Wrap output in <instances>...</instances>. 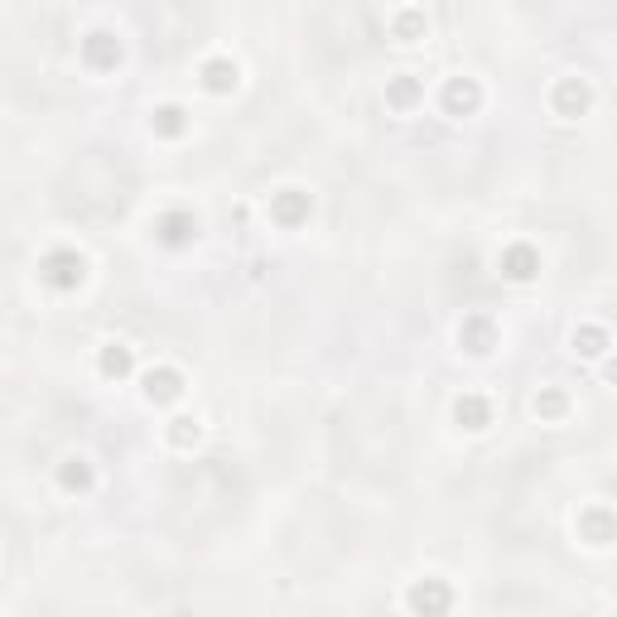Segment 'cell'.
Wrapping results in <instances>:
<instances>
[{
	"label": "cell",
	"mask_w": 617,
	"mask_h": 617,
	"mask_svg": "<svg viewBox=\"0 0 617 617\" xmlns=\"http://www.w3.org/2000/svg\"><path fill=\"white\" fill-rule=\"evenodd\" d=\"M83 270H87V260L77 256V251H49V256L39 260V275L54 289H77V285H83Z\"/></svg>",
	"instance_id": "1"
},
{
	"label": "cell",
	"mask_w": 617,
	"mask_h": 617,
	"mask_svg": "<svg viewBox=\"0 0 617 617\" xmlns=\"http://www.w3.org/2000/svg\"><path fill=\"white\" fill-rule=\"evenodd\" d=\"M497 266H502L506 280H535V275H540V251H535V246H526V241H512L497 256Z\"/></svg>",
	"instance_id": "2"
},
{
	"label": "cell",
	"mask_w": 617,
	"mask_h": 617,
	"mask_svg": "<svg viewBox=\"0 0 617 617\" xmlns=\"http://www.w3.org/2000/svg\"><path fill=\"white\" fill-rule=\"evenodd\" d=\"M550 102H554V112H560V116H583V112H589V102H593V92H589L583 77H560Z\"/></svg>",
	"instance_id": "3"
},
{
	"label": "cell",
	"mask_w": 617,
	"mask_h": 617,
	"mask_svg": "<svg viewBox=\"0 0 617 617\" xmlns=\"http://www.w3.org/2000/svg\"><path fill=\"white\" fill-rule=\"evenodd\" d=\"M579 535L589 540V545H612L617 540V516L608 506H589V512L579 516Z\"/></svg>",
	"instance_id": "4"
},
{
	"label": "cell",
	"mask_w": 617,
	"mask_h": 617,
	"mask_svg": "<svg viewBox=\"0 0 617 617\" xmlns=\"http://www.w3.org/2000/svg\"><path fill=\"white\" fill-rule=\"evenodd\" d=\"M270 218L280 222V227H299L304 218H308V193H299V189H280L270 198Z\"/></svg>",
	"instance_id": "5"
},
{
	"label": "cell",
	"mask_w": 617,
	"mask_h": 617,
	"mask_svg": "<svg viewBox=\"0 0 617 617\" xmlns=\"http://www.w3.org/2000/svg\"><path fill=\"white\" fill-rule=\"evenodd\" d=\"M406 603H410L415 612H444V608L454 603V593L444 589V579H425V583H415V589H410Z\"/></svg>",
	"instance_id": "6"
},
{
	"label": "cell",
	"mask_w": 617,
	"mask_h": 617,
	"mask_svg": "<svg viewBox=\"0 0 617 617\" xmlns=\"http://www.w3.org/2000/svg\"><path fill=\"white\" fill-rule=\"evenodd\" d=\"M477 102H483V92H477L473 77H454V83L444 87V106H449V116H468V112H477Z\"/></svg>",
	"instance_id": "7"
},
{
	"label": "cell",
	"mask_w": 617,
	"mask_h": 617,
	"mask_svg": "<svg viewBox=\"0 0 617 617\" xmlns=\"http://www.w3.org/2000/svg\"><path fill=\"white\" fill-rule=\"evenodd\" d=\"M454 420H458V429H487L492 425V406L483 396H458V406H454Z\"/></svg>",
	"instance_id": "8"
},
{
	"label": "cell",
	"mask_w": 617,
	"mask_h": 617,
	"mask_svg": "<svg viewBox=\"0 0 617 617\" xmlns=\"http://www.w3.org/2000/svg\"><path fill=\"white\" fill-rule=\"evenodd\" d=\"M193 237H198V218H193V212H164V218H160V241L164 246H183Z\"/></svg>",
	"instance_id": "9"
},
{
	"label": "cell",
	"mask_w": 617,
	"mask_h": 617,
	"mask_svg": "<svg viewBox=\"0 0 617 617\" xmlns=\"http://www.w3.org/2000/svg\"><path fill=\"white\" fill-rule=\"evenodd\" d=\"M83 58L92 68H116L121 64V44L112 34H87L83 39Z\"/></svg>",
	"instance_id": "10"
},
{
	"label": "cell",
	"mask_w": 617,
	"mask_h": 617,
	"mask_svg": "<svg viewBox=\"0 0 617 617\" xmlns=\"http://www.w3.org/2000/svg\"><path fill=\"white\" fill-rule=\"evenodd\" d=\"M492 338H497V333H492V323H487L483 314H477V318H468V323H463V328H458V343L468 348L473 357H487V352H492Z\"/></svg>",
	"instance_id": "11"
},
{
	"label": "cell",
	"mask_w": 617,
	"mask_h": 617,
	"mask_svg": "<svg viewBox=\"0 0 617 617\" xmlns=\"http://www.w3.org/2000/svg\"><path fill=\"white\" fill-rule=\"evenodd\" d=\"M179 391H183V377H179V372H169V367H160V372H150V377H145V396H150V400H160V406L179 400Z\"/></svg>",
	"instance_id": "12"
},
{
	"label": "cell",
	"mask_w": 617,
	"mask_h": 617,
	"mask_svg": "<svg viewBox=\"0 0 617 617\" xmlns=\"http://www.w3.org/2000/svg\"><path fill=\"white\" fill-rule=\"evenodd\" d=\"M203 87L208 92H231L237 87V64H227V58H212V64H203Z\"/></svg>",
	"instance_id": "13"
},
{
	"label": "cell",
	"mask_w": 617,
	"mask_h": 617,
	"mask_svg": "<svg viewBox=\"0 0 617 617\" xmlns=\"http://www.w3.org/2000/svg\"><path fill=\"white\" fill-rule=\"evenodd\" d=\"M150 131H154V135H169V141H174V135L189 131V116H183V106H160V112L150 116Z\"/></svg>",
	"instance_id": "14"
},
{
	"label": "cell",
	"mask_w": 617,
	"mask_h": 617,
	"mask_svg": "<svg viewBox=\"0 0 617 617\" xmlns=\"http://www.w3.org/2000/svg\"><path fill=\"white\" fill-rule=\"evenodd\" d=\"M391 34H396L400 44H415V39H425V34H429V24H425V15H420V10H400L396 20H391Z\"/></svg>",
	"instance_id": "15"
},
{
	"label": "cell",
	"mask_w": 617,
	"mask_h": 617,
	"mask_svg": "<svg viewBox=\"0 0 617 617\" xmlns=\"http://www.w3.org/2000/svg\"><path fill=\"white\" fill-rule=\"evenodd\" d=\"M386 102H391V106H396V112H406V106H415V102H420V83H415V77H410V73H400V77H396V83H391V87H386Z\"/></svg>",
	"instance_id": "16"
},
{
	"label": "cell",
	"mask_w": 617,
	"mask_h": 617,
	"mask_svg": "<svg viewBox=\"0 0 617 617\" xmlns=\"http://www.w3.org/2000/svg\"><path fill=\"white\" fill-rule=\"evenodd\" d=\"M603 348H608V333L603 328H574V352L579 357H603Z\"/></svg>",
	"instance_id": "17"
},
{
	"label": "cell",
	"mask_w": 617,
	"mask_h": 617,
	"mask_svg": "<svg viewBox=\"0 0 617 617\" xmlns=\"http://www.w3.org/2000/svg\"><path fill=\"white\" fill-rule=\"evenodd\" d=\"M131 372V348L126 343H106L102 352V377H126Z\"/></svg>",
	"instance_id": "18"
},
{
	"label": "cell",
	"mask_w": 617,
	"mask_h": 617,
	"mask_svg": "<svg viewBox=\"0 0 617 617\" xmlns=\"http://www.w3.org/2000/svg\"><path fill=\"white\" fill-rule=\"evenodd\" d=\"M58 483H64L68 492H83V487H92L87 458H68V463H64V473H58Z\"/></svg>",
	"instance_id": "19"
},
{
	"label": "cell",
	"mask_w": 617,
	"mask_h": 617,
	"mask_svg": "<svg viewBox=\"0 0 617 617\" xmlns=\"http://www.w3.org/2000/svg\"><path fill=\"white\" fill-rule=\"evenodd\" d=\"M535 415H540V420H560V415H564V396L560 391H540L535 396Z\"/></svg>",
	"instance_id": "20"
},
{
	"label": "cell",
	"mask_w": 617,
	"mask_h": 617,
	"mask_svg": "<svg viewBox=\"0 0 617 617\" xmlns=\"http://www.w3.org/2000/svg\"><path fill=\"white\" fill-rule=\"evenodd\" d=\"M198 439V420H189V415H179V420H169V444H193Z\"/></svg>",
	"instance_id": "21"
},
{
	"label": "cell",
	"mask_w": 617,
	"mask_h": 617,
	"mask_svg": "<svg viewBox=\"0 0 617 617\" xmlns=\"http://www.w3.org/2000/svg\"><path fill=\"white\" fill-rule=\"evenodd\" d=\"M603 377H608V381H612V386H617V357H612V362H608V367H603Z\"/></svg>",
	"instance_id": "22"
}]
</instances>
